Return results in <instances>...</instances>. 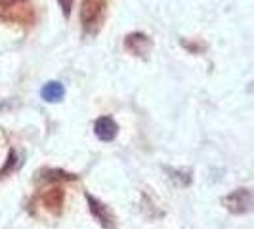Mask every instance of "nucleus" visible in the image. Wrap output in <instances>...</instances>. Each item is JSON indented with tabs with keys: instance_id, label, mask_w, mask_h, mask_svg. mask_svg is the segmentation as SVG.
Returning <instances> with one entry per match:
<instances>
[{
	"instance_id": "nucleus-1",
	"label": "nucleus",
	"mask_w": 254,
	"mask_h": 229,
	"mask_svg": "<svg viewBox=\"0 0 254 229\" xmlns=\"http://www.w3.org/2000/svg\"><path fill=\"white\" fill-rule=\"evenodd\" d=\"M224 204L233 214H245L253 206V193L249 189H237L224 199Z\"/></svg>"
},
{
	"instance_id": "nucleus-3",
	"label": "nucleus",
	"mask_w": 254,
	"mask_h": 229,
	"mask_svg": "<svg viewBox=\"0 0 254 229\" xmlns=\"http://www.w3.org/2000/svg\"><path fill=\"white\" fill-rule=\"evenodd\" d=\"M94 130H96V136L102 141H113L117 132H119V126H117V122L111 116H102V118L96 120Z\"/></svg>"
},
{
	"instance_id": "nucleus-5",
	"label": "nucleus",
	"mask_w": 254,
	"mask_h": 229,
	"mask_svg": "<svg viewBox=\"0 0 254 229\" xmlns=\"http://www.w3.org/2000/svg\"><path fill=\"white\" fill-rule=\"evenodd\" d=\"M60 4H62V8H64L65 15H69V12H71V6H73V0H60Z\"/></svg>"
},
{
	"instance_id": "nucleus-4",
	"label": "nucleus",
	"mask_w": 254,
	"mask_h": 229,
	"mask_svg": "<svg viewBox=\"0 0 254 229\" xmlns=\"http://www.w3.org/2000/svg\"><path fill=\"white\" fill-rule=\"evenodd\" d=\"M40 94H42V98L48 103H56L64 100L65 88L62 82H48V84H44V88H42Z\"/></svg>"
},
{
	"instance_id": "nucleus-2",
	"label": "nucleus",
	"mask_w": 254,
	"mask_h": 229,
	"mask_svg": "<svg viewBox=\"0 0 254 229\" xmlns=\"http://www.w3.org/2000/svg\"><path fill=\"white\" fill-rule=\"evenodd\" d=\"M86 199H88V203H90V212L94 214V218L102 224L103 228H113L115 224V218L113 214L109 212V208L105 206L103 203H100V201H96L92 195H86Z\"/></svg>"
}]
</instances>
